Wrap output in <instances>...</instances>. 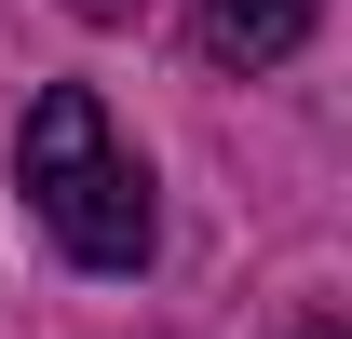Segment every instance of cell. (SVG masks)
<instances>
[{"instance_id":"2","label":"cell","mask_w":352,"mask_h":339,"mask_svg":"<svg viewBox=\"0 0 352 339\" xmlns=\"http://www.w3.org/2000/svg\"><path fill=\"white\" fill-rule=\"evenodd\" d=\"M298 41H311V0H204V14H190V54H204L217 82H258V68H285Z\"/></svg>"},{"instance_id":"3","label":"cell","mask_w":352,"mask_h":339,"mask_svg":"<svg viewBox=\"0 0 352 339\" xmlns=\"http://www.w3.org/2000/svg\"><path fill=\"white\" fill-rule=\"evenodd\" d=\"M68 14H82V28H135L149 0H68Z\"/></svg>"},{"instance_id":"4","label":"cell","mask_w":352,"mask_h":339,"mask_svg":"<svg viewBox=\"0 0 352 339\" xmlns=\"http://www.w3.org/2000/svg\"><path fill=\"white\" fill-rule=\"evenodd\" d=\"M285 339H352V326H339V312H311V326H285Z\"/></svg>"},{"instance_id":"1","label":"cell","mask_w":352,"mask_h":339,"mask_svg":"<svg viewBox=\"0 0 352 339\" xmlns=\"http://www.w3.org/2000/svg\"><path fill=\"white\" fill-rule=\"evenodd\" d=\"M14 163H28V204H41V231L82 271H135L149 258V163H135L122 136H109V109H95L82 82H54L41 109H28V136H14Z\"/></svg>"}]
</instances>
